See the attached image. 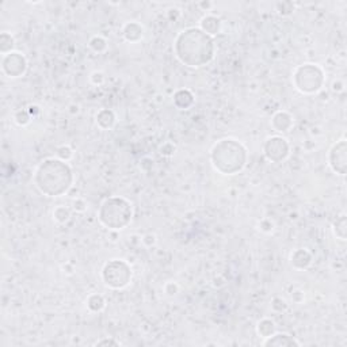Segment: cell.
Here are the masks:
<instances>
[{"label":"cell","instance_id":"6da1fadb","mask_svg":"<svg viewBox=\"0 0 347 347\" xmlns=\"http://www.w3.org/2000/svg\"><path fill=\"white\" fill-rule=\"evenodd\" d=\"M175 53L187 66H202L215 56V42L209 34L201 29H187L176 38Z\"/></svg>","mask_w":347,"mask_h":347},{"label":"cell","instance_id":"7a4b0ae2","mask_svg":"<svg viewBox=\"0 0 347 347\" xmlns=\"http://www.w3.org/2000/svg\"><path fill=\"white\" fill-rule=\"evenodd\" d=\"M38 190L49 197H60L72 184V171L62 160L48 159L40 164L36 173Z\"/></svg>","mask_w":347,"mask_h":347},{"label":"cell","instance_id":"3957f363","mask_svg":"<svg viewBox=\"0 0 347 347\" xmlns=\"http://www.w3.org/2000/svg\"><path fill=\"white\" fill-rule=\"evenodd\" d=\"M247 159L244 147L235 140H221L212 149V162L217 171L233 175L243 170Z\"/></svg>","mask_w":347,"mask_h":347},{"label":"cell","instance_id":"277c9868","mask_svg":"<svg viewBox=\"0 0 347 347\" xmlns=\"http://www.w3.org/2000/svg\"><path fill=\"white\" fill-rule=\"evenodd\" d=\"M132 205L126 199L108 198L99 209V220L109 230H122L132 220Z\"/></svg>","mask_w":347,"mask_h":347},{"label":"cell","instance_id":"5b68a950","mask_svg":"<svg viewBox=\"0 0 347 347\" xmlns=\"http://www.w3.org/2000/svg\"><path fill=\"white\" fill-rule=\"evenodd\" d=\"M294 84L297 90L305 94L319 91L323 84V71L313 64H304L298 66L294 73Z\"/></svg>","mask_w":347,"mask_h":347},{"label":"cell","instance_id":"8992f818","mask_svg":"<svg viewBox=\"0 0 347 347\" xmlns=\"http://www.w3.org/2000/svg\"><path fill=\"white\" fill-rule=\"evenodd\" d=\"M103 281L113 289H122L128 285L132 278V270L126 262L123 260H110L103 267Z\"/></svg>","mask_w":347,"mask_h":347},{"label":"cell","instance_id":"52a82bcc","mask_svg":"<svg viewBox=\"0 0 347 347\" xmlns=\"http://www.w3.org/2000/svg\"><path fill=\"white\" fill-rule=\"evenodd\" d=\"M289 153V145L286 143L285 138L282 137H270L265 144V155L266 158L271 162H281L288 156Z\"/></svg>","mask_w":347,"mask_h":347},{"label":"cell","instance_id":"ba28073f","mask_svg":"<svg viewBox=\"0 0 347 347\" xmlns=\"http://www.w3.org/2000/svg\"><path fill=\"white\" fill-rule=\"evenodd\" d=\"M346 141L341 140L339 143H337L332 147L331 152H330V166L335 173L345 175L346 174Z\"/></svg>","mask_w":347,"mask_h":347},{"label":"cell","instance_id":"9c48e42d","mask_svg":"<svg viewBox=\"0 0 347 347\" xmlns=\"http://www.w3.org/2000/svg\"><path fill=\"white\" fill-rule=\"evenodd\" d=\"M3 71L10 77H19L26 71L25 57L19 53H10L5 55L3 58Z\"/></svg>","mask_w":347,"mask_h":347},{"label":"cell","instance_id":"30bf717a","mask_svg":"<svg viewBox=\"0 0 347 347\" xmlns=\"http://www.w3.org/2000/svg\"><path fill=\"white\" fill-rule=\"evenodd\" d=\"M265 346H298V342L296 339H293L289 337L288 334H277V335H271L266 339V342L263 343Z\"/></svg>","mask_w":347,"mask_h":347},{"label":"cell","instance_id":"8fae6325","mask_svg":"<svg viewBox=\"0 0 347 347\" xmlns=\"http://www.w3.org/2000/svg\"><path fill=\"white\" fill-rule=\"evenodd\" d=\"M291 117L285 112L277 113L276 116L273 117V128L276 129L277 132H288L291 128Z\"/></svg>","mask_w":347,"mask_h":347},{"label":"cell","instance_id":"7c38bea8","mask_svg":"<svg viewBox=\"0 0 347 347\" xmlns=\"http://www.w3.org/2000/svg\"><path fill=\"white\" fill-rule=\"evenodd\" d=\"M312 256L305 250H297L294 254H291V265L297 269H305L311 265Z\"/></svg>","mask_w":347,"mask_h":347},{"label":"cell","instance_id":"4fadbf2b","mask_svg":"<svg viewBox=\"0 0 347 347\" xmlns=\"http://www.w3.org/2000/svg\"><path fill=\"white\" fill-rule=\"evenodd\" d=\"M143 27L136 23V22H130L125 26L123 29V36L125 38L130 42H137L141 37H143Z\"/></svg>","mask_w":347,"mask_h":347},{"label":"cell","instance_id":"5bb4252c","mask_svg":"<svg viewBox=\"0 0 347 347\" xmlns=\"http://www.w3.org/2000/svg\"><path fill=\"white\" fill-rule=\"evenodd\" d=\"M174 102L179 109H187L193 105L194 99H193L191 92L187 91V90H180L174 95Z\"/></svg>","mask_w":347,"mask_h":347},{"label":"cell","instance_id":"9a60e30c","mask_svg":"<svg viewBox=\"0 0 347 347\" xmlns=\"http://www.w3.org/2000/svg\"><path fill=\"white\" fill-rule=\"evenodd\" d=\"M98 125L102 129H110L116 122V117L112 110H101L97 116Z\"/></svg>","mask_w":347,"mask_h":347},{"label":"cell","instance_id":"2e32d148","mask_svg":"<svg viewBox=\"0 0 347 347\" xmlns=\"http://www.w3.org/2000/svg\"><path fill=\"white\" fill-rule=\"evenodd\" d=\"M201 26H202V31L209 36H215L220 31V21L215 16H205L201 22Z\"/></svg>","mask_w":347,"mask_h":347},{"label":"cell","instance_id":"e0dca14e","mask_svg":"<svg viewBox=\"0 0 347 347\" xmlns=\"http://www.w3.org/2000/svg\"><path fill=\"white\" fill-rule=\"evenodd\" d=\"M274 331H276V324H274V322L269 320V319H263L258 324V332H259L260 337L269 338L274 334Z\"/></svg>","mask_w":347,"mask_h":347},{"label":"cell","instance_id":"ac0fdd59","mask_svg":"<svg viewBox=\"0 0 347 347\" xmlns=\"http://www.w3.org/2000/svg\"><path fill=\"white\" fill-rule=\"evenodd\" d=\"M87 306L94 312L101 311L103 306H105V300H103V297L99 296V294H92V296L88 297V300H87Z\"/></svg>","mask_w":347,"mask_h":347},{"label":"cell","instance_id":"d6986e66","mask_svg":"<svg viewBox=\"0 0 347 347\" xmlns=\"http://www.w3.org/2000/svg\"><path fill=\"white\" fill-rule=\"evenodd\" d=\"M335 235L339 239H346V217L345 216H342L341 219L337 220V223H335Z\"/></svg>","mask_w":347,"mask_h":347},{"label":"cell","instance_id":"ffe728a7","mask_svg":"<svg viewBox=\"0 0 347 347\" xmlns=\"http://www.w3.org/2000/svg\"><path fill=\"white\" fill-rule=\"evenodd\" d=\"M53 216H55V219L58 221V223H65V221H68L69 220V210L66 209L65 206H58L56 210H55V213H53Z\"/></svg>","mask_w":347,"mask_h":347},{"label":"cell","instance_id":"44dd1931","mask_svg":"<svg viewBox=\"0 0 347 347\" xmlns=\"http://www.w3.org/2000/svg\"><path fill=\"white\" fill-rule=\"evenodd\" d=\"M90 46L95 52H103L106 49V41L101 38V37H94L91 41H90Z\"/></svg>","mask_w":347,"mask_h":347},{"label":"cell","instance_id":"7402d4cb","mask_svg":"<svg viewBox=\"0 0 347 347\" xmlns=\"http://www.w3.org/2000/svg\"><path fill=\"white\" fill-rule=\"evenodd\" d=\"M57 155L62 159V160H68L72 156V151L68 147H61L57 149Z\"/></svg>","mask_w":347,"mask_h":347},{"label":"cell","instance_id":"603a6c76","mask_svg":"<svg viewBox=\"0 0 347 347\" xmlns=\"http://www.w3.org/2000/svg\"><path fill=\"white\" fill-rule=\"evenodd\" d=\"M105 345H114V346H118L119 343L116 342V341H113V339H105V341H99V342H97V346H105Z\"/></svg>","mask_w":347,"mask_h":347},{"label":"cell","instance_id":"cb8c5ba5","mask_svg":"<svg viewBox=\"0 0 347 347\" xmlns=\"http://www.w3.org/2000/svg\"><path fill=\"white\" fill-rule=\"evenodd\" d=\"M75 209H76L77 212H83V210L86 209V208H84V202H83L82 199L75 201Z\"/></svg>","mask_w":347,"mask_h":347}]
</instances>
